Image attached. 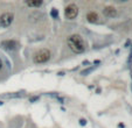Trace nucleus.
Masks as SVG:
<instances>
[{
	"label": "nucleus",
	"mask_w": 132,
	"mask_h": 128,
	"mask_svg": "<svg viewBox=\"0 0 132 128\" xmlns=\"http://www.w3.org/2000/svg\"><path fill=\"white\" fill-rule=\"evenodd\" d=\"M67 43H68L70 50L74 51L75 54H82L85 51V48H87V44H85L83 37L78 34H74V35L69 36L68 40H67Z\"/></svg>",
	"instance_id": "obj_1"
},
{
	"label": "nucleus",
	"mask_w": 132,
	"mask_h": 128,
	"mask_svg": "<svg viewBox=\"0 0 132 128\" xmlns=\"http://www.w3.org/2000/svg\"><path fill=\"white\" fill-rule=\"evenodd\" d=\"M50 57H52L50 51L48 49H46V48H43V49L39 50L33 56V62L35 64H43V63H47L50 60Z\"/></svg>",
	"instance_id": "obj_2"
},
{
	"label": "nucleus",
	"mask_w": 132,
	"mask_h": 128,
	"mask_svg": "<svg viewBox=\"0 0 132 128\" xmlns=\"http://www.w3.org/2000/svg\"><path fill=\"white\" fill-rule=\"evenodd\" d=\"M64 15L68 20H74L77 18L78 15V7H77L75 4H69L66 7V11H64Z\"/></svg>",
	"instance_id": "obj_3"
},
{
	"label": "nucleus",
	"mask_w": 132,
	"mask_h": 128,
	"mask_svg": "<svg viewBox=\"0 0 132 128\" xmlns=\"http://www.w3.org/2000/svg\"><path fill=\"white\" fill-rule=\"evenodd\" d=\"M14 20V14L9 13V12H6L4 13L1 17H0V26L3 28H7L12 25V22Z\"/></svg>",
	"instance_id": "obj_4"
},
{
	"label": "nucleus",
	"mask_w": 132,
	"mask_h": 128,
	"mask_svg": "<svg viewBox=\"0 0 132 128\" xmlns=\"http://www.w3.org/2000/svg\"><path fill=\"white\" fill-rule=\"evenodd\" d=\"M1 47H4L5 49L9 50V51H14L20 47V43L15 40H5L1 42Z\"/></svg>",
	"instance_id": "obj_5"
},
{
	"label": "nucleus",
	"mask_w": 132,
	"mask_h": 128,
	"mask_svg": "<svg viewBox=\"0 0 132 128\" xmlns=\"http://www.w3.org/2000/svg\"><path fill=\"white\" fill-rule=\"evenodd\" d=\"M44 18V14L40 11H34L28 15V19H29L30 22H38V21H41L42 19Z\"/></svg>",
	"instance_id": "obj_6"
},
{
	"label": "nucleus",
	"mask_w": 132,
	"mask_h": 128,
	"mask_svg": "<svg viewBox=\"0 0 132 128\" xmlns=\"http://www.w3.org/2000/svg\"><path fill=\"white\" fill-rule=\"evenodd\" d=\"M103 14L106 18H116L117 17V9L113 6H105L103 9Z\"/></svg>",
	"instance_id": "obj_7"
},
{
	"label": "nucleus",
	"mask_w": 132,
	"mask_h": 128,
	"mask_svg": "<svg viewBox=\"0 0 132 128\" xmlns=\"http://www.w3.org/2000/svg\"><path fill=\"white\" fill-rule=\"evenodd\" d=\"M98 14L95 13V12H89L88 14H87V20H88V22H90V23H95V22H98Z\"/></svg>",
	"instance_id": "obj_8"
},
{
	"label": "nucleus",
	"mask_w": 132,
	"mask_h": 128,
	"mask_svg": "<svg viewBox=\"0 0 132 128\" xmlns=\"http://www.w3.org/2000/svg\"><path fill=\"white\" fill-rule=\"evenodd\" d=\"M26 4L29 7H40L43 4V1L42 0H34V1H26Z\"/></svg>",
	"instance_id": "obj_9"
},
{
	"label": "nucleus",
	"mask_w": 132,
	"mask_h": 128,
	"mask_svg": "<svg viewBox=\"0 0 132 128\" xmlns=\"http://www.w3.org/2000/svg\"><path fill=\"white\" fill-rule=\"evenodd\" d=\"M95 68H96V65H94V66H90V68L85 69V70H83L82 72H81V75H82V76H87V75H89V74H90V72H92V71L95 70Z\"/></svg>",
	"instance_id": "obj_10"
},
{
	"label": "nucleus",
	"mask_w": 132,
	"mask_h": 128,
	"mask_svg": "<svg viewBox=\"0 0 132 128\" xmlns=\"http://www.w3.org/2000/svg\"><path fill=\"white\" fill-rule=\"evenodd\" d=\"M23 95V93H11V94H5L4 97L5 98H19V97H22Z\"/></svg>",
	"instance_id": "obj_11"
},
{
	"label": "nucleus",
	"mask_w": 132,
	"mask_h": 128,
	"mask_svg": "<svg viewBox=\"0 0 132 128\" xmlns=\"http://www.w3.org/2000/svg\"><path fill=\"white\" fill-rule=\"evenodd\" d=\"M50 15H52L54 19H57L58 18V11L56 8H53L52 11H50Z\"/></svg>",
	"instance_id": "obj_12"
},
{
	"label": "nucleus",
	"mask_w": 132,
	"mask_h": 128,
	"mask_svg": "<svg viewBox=\"0 0 132 128\" xmlns=\"http://www.w3.org/2000/svg\"><path fill=\"white\" fill-rule=\"evenodd\" d=\"M39 100V95H33V97H30L29 98V103H34V101Z\"/></svg>",
	"instance_id": "obj_13"
},
{
	"label": "nucleus",
	"mask_w": 132,
	"mask_h": 128,
	"mask_svg": "<svg viewBox=\"0 0 132 128\" xmlns=\"http://www.w3.org/2000/svg\"><path fill=\"white\" fill-rule=\"evenodd\" d=\"M80 125L81 126H85V125H87V120L83 119V118H82V119H80Z\"/></svg>",
	"instance_id": "obj_14"
},
{
	"label": "nucleus",
	"mask_w": 132,
	"mask_h": 128,
	"mask_svg": "<svg viewBox=\"0 0 132 128\" xmlns=\"http://www.w3.org/2000/svg\"><path fill=\"white\" fill-rule=\"evenodd\" d=\"M89 63H90V62H89V61H83V63H82V64H83V65H84V66H87V65H88V64H89Z\"/></svg>",
	"instance_id": "obj_15"
},
{
	"label": "nucleus",
	"mask_w": 132,
	"mask_h": 128,
	"mask_svg": "<svg viewBox=\"0 0 132 128\" xmlns=\"http://www.w3.org/2000/svg\"><path fill=\"white\" fill-rule=\"evenodd\" d=\"M3 61H1V58H0V70H1V69H3Z\"/></svg>",
	"instance_id": "obj_16"
},
{
	"label": "nucleus",
	"mask_w": 132,
	"mask_h": 128,
	"mask_svg": "<svg viewBox=\"0 0 132 128\" xmlns=\"http://www.w3.org/2000/svg\"><path fill=\"white\" fill-rule=\"evenodd\" d=\"M57 75H58V76H63V75H64V72H58Z\"/></svg>",
	"instance_id": "obj_17"
},
{
	"label": "nucleus",
	"mask_w": 132,
	"mask_h": 128,
	"mask_svg": "<svg viewBox=\"0 0 132 128\" xmlns=\"http://www.w3.org/2000/svg\"><path fill=\"white\" fill-rule=\"evenodd\" d=\"M0 105H1V106H3V105H4V103H3V101H1V100H0Z\"/></svg>",
	"instance_id": "obj_18"
}]
</instances>
